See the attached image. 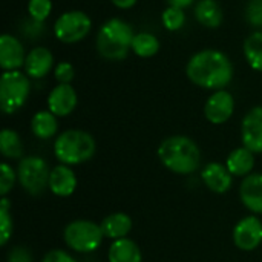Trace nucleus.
<instances>
[{
	"instance_id": "ddd939ff",
	"label": "nucleus",
	"mask_w": 262,
	"mask_h": 262,
	"mask_svg": "<svg viewBox=\"0 0 262 262\" xmlns=\"http://www.w3.org/2000/svg\"><path fill=\"white\" fill-rule=\"evenodd\" d=\"M77 92L71 84L58 83L48 95V111L55 117H68L77 107Z\"/></svg>"
},
{
	"instance_id": "b1692460",
	"label": "nucleus",
	"mask_w": 262,
	"mask_h": 262,
	"mask_svg": "<svg viewBox=\"0 0 262 262\" xmlns=\"http://www.w3.org/2000/svg\"><path fill=\"white\" fill-rule=\"evenodd\" d=\"M0 152L5 158H11V160H17L23 157V144L15 130L3 129L0 132Z\"/></svg>"
},
{
	"instance_id": "c9c22d12",
	"label": "nucleus",
	"mask_w": 262,
	"mask_h": 262,
	"mask_svg": "<svg viewBox=\"0 0 262 262\" xmlns=\"http://www.w3.org/2000/svg\"><path fill=\"white\" fill-rule=\"evenodd\" d=\"M169 6H177V8H187L190 6L195 0H166Z\"/></svg>"
},
{
	"instance_id": "20e7f679",
	"label": "nucleus",
	"mask_w": 262,
	"mask_h": 262,
	"mask_svg": "<svg viewBox=\"0 0 262 262\" xmlns=\"http://www.w3.org/2000/svg\"><path fill=\"white\" fill-rule=\"evenodd\" d=\"M97 144L91 134L81 129L61 132L54 143V154L60 164L77 166L89 161L95 154Z\"/></svg>"
},
{
	"instance_id": "f03ea898",
	"label": "nucleus",
	"mask_w": 262,
	"mask_h": 262,
	"mask_svg": "<svg viewBox=\"0 0 262 262\" xmlns=\"http://www.w3.org/2000/svg\"><path fill=\"white\" fill-rule=\"evenodd\" d=\"M158 158L170 172L178 175H190L200 167L201 152L192 138L173 135L163 140L158 147Z\"/></svg>"
},
{
	"instance_id": "cd10ccee",
	"label": "nucleus",
	"mask_w": 262,
	"mask_h": 262,
	"mask_svg": "<svg viewBox=\"0 0 262 262\" xmlns=\"http://www.w3.org/2000/svg\"><path fill=\"white\" fill-rule=\"evenodd\" d=\"M52 2L51 0H29L28 2V14L29 18L35 21L45 23V20L51 15Z\"/></svg>"
},
{
	"instance_id": "f8f14e48",
	"label": "nucleus",
	"mask_w": 262,
	"mask_h": 262,
	"mask_svg": "<svg viewBox=\"0 0 262 262\" xmlns=\"http://www.w3.org/2000/svg\"><path fill=\"white\" fill-rule=\"evenodd\" d=\"M25 48L21 41L11 35L3 34L0 37V66L3 71H18L26 61Z\"/></svg>"
},
{
	"instance_id": "7ed1b4c3",
	"label": "nucleus",
	"mask_w": 262,
	"mask_h": 262,
	"mask_svg": "<svg viewBox=\"0 0 262 262\" xmlns=\"http://www.w3.org/2000/svg\"><path fill=\"white\" fill-rule=\"evenodd\" d=\"M135 32L129 23L118 17L106 20L97 34V51L104 60L121 61L132 49Z\"/></svg>"
},
{
	"instance_id": "9b49d317",
	"label": "nucleus",
	"mask_w": 262,
	"mask_h": 262,
	"mask_svg": "<svg viewBox=\"0 0 262 262\" xmlns=\"http://www.w3.org/2000/svg\"><path fill=\"white\" fill-rule=\"evenodd\" d=\"M241 140L253 154H262V106L252 107L243 118Z\"/></svg>"
},
{
	"instance_id": "f3484780",
	"label": "nucleus",
	"mask_w": 262,
	"mask_h": 262,
	"mask_svg": "<svg viewBox=\"0 0 262 262\" xmlns=\"http://www.w3.org/2000/svg\"><path fill=\"white\" fill-rule=\"evenodd\" d=\"M77 189V177L71 166L58 164L54 169H51L49 177V190L61 198L71 196Z\"/></svg>"
},
{
	"instance_id": "412c9836",
	"label": "nucleus",
	"mask_w": 262,
	"mask_h": 262,
	"mask_svg": "<svg viewBox=\"0 0 262 262\" xmlns=\"http://www.w3.org/2000/svg\"><path fill=\"white\" fill-rule=\"evenodd\" d=\"M195 18L206 28H218L223 23V8L216 0H198L195 6Z\"/></svg>"
},
{
	"instance_id": "c85d7f7f",
	"label": "nucleus",
	"mask_w": 262,
	"mask_h": 262,
	"mask_svg": "<svg viewBox=\"0 0 262 262\" xmlns=\"http://www.w3.org/2000/svg\"><path fill=\"white\" fill-rule=\"evenodd\" d=\"M15 180H17V173L14 172V169L8 163H2L0 166V195L2 196H6L12 190Z\"/></svg>"
},
{
	"instance_id": "1a4fd4ad",
	"label": "nucleus",
	"mask_w": 262,
	"mask_h": 262,
	"mask_svg": "<svg viewBox=\"0 0 262 262\" xmlns=\"http://www.w3.org/2000/svg\"><path fill=\"white\" fill-rule=\"evenodd\" d=\"M233 243L239 250L252 252L262 243V223L258 216L243 218L233 229Z\"/></svg>"
},
{
	"instance_id": "423d86ee",
	"label": "nucleus",
	"mask_w": 262,
	"mask_h": 262,
	"mask_svg": "<svg viewBox=\"0 0 262 262\" xmlns=\"http://www.w3.org/2000/svg\"><path fill=\"white\" fill-rule=\"evenodd\" d=\"M63 238L71 250L78 253H91L101 246L104 235L101 226L95 224L94 221L77 220L64 227Z\"/></svg>"
},
{
	"instance_id": "f257e3e1",
	"label": "nucleus",
	"mask_w": 262,
	"mask_h": 262,
	"mask_svg": "<svg viewBox=\"0 0 262 262\" xmlns=\"http://www.w3.org/2000/svg\"><path fill=\"white\" fill-rule=\"evenodd\" d=\"M187 78L209 91H221L233 78V64L230 58L218 49H203L193 54L186 66Z\"/></svg>"
},
{
	"instance_id": "9d476101",
	"label": "nucleus",
	"mask_w": 262,
	"mask_h": 262,
	"mask_svg": "<svg viewBox=\"0 0 262 262\" xmlns=\"http://www.w3.org/2000/svg\"><path fill=\"white\" fill-rule=\"evenodd\" d=\"M235 111V98L226 91H215L204 104V115L212 124H223L230 120Z\"/></svg>"
},
{
	"instance_id": "dca6fc26",
	"label": "nucleus",
	"mask_w": 262,
	"mask_h": 262,
	"mask_svg": "<svg viewBox=\"0 0 262 262\" xmlns=\"http://www.w3.org/2000/svg\"><path fill=\"white\" fill-rule=\"evenodd\" d=\"M201 178L204 181V184L209 187V190L215 192V193H226L230 190L232 183H233V175L229 172V169L220 163H209L203 172H201Z\"/></svg>"
},
{
	"instance_id": "f704fd0d",
	"label": "nucleus",
	"mask_w": 262,
	"mask_h": 262,
	"mask_svg": "<svg viewBox=\"0 0 262 262\" xmlns=\"http://www.w3.org/2000/svg\"><path fill=\"white\" fill-rule=\"evenodd\" d=\"M114 6H117L118 9H130L132 6H135V3L138 0H111Z\"/></svg>"
},
{
	"instance_id": "4be33fe9",
	"label": "nucleus",
	"mask_w": 262,
	"mask_h": 262,
	"mask_svg": "<svg viewBox=\"0 0 262 262\" xmlns=\"http://www.w3.org/2000/svg\"><path fill=\"white\" fill-rule=\"evenodd\" d=\"M31 130L40 140L52 138L58 130L57 117L51 111H40L31 120Z\"/></svg>"
},
{
	"instance_id": "6ab92c4d",
	"label": "nucleus",
	"mask_w": 262,
	"mask_h": 262,
	"mask_svg": "<svg viewBox=\"0 0 262 262\" xmlns=\"http://www.w3.org/2000/svg\"><path fill=\"white\" fill-rule=\"evenodd\" d=\"M255 166V154L247 147H238L227 157L226 167L233 177H247L252 173Z\"/></svg>"
},
{
	"instance_id": "0eeeda50",
	"label": "nucleus",
	"mask_w": 262,
	"mask_h": 262,
	"mask_svg": "<svg viewBox=\"0 0 262 262\" xmlns=\"http://www.w3.org/2000/svg\"><path fill=\"white\" fill-rule=\"evenodd\" d=\"M49 177L51 170L43 158L25 157L20 160L17 167V180L29 195H41L49 187Z\"/></svg>"
},
{
	"instance_id": "2f4dec72",
	"label": "nucleus",
	"mask_w": 262,
	"mask_h": 262,
	"mask_svg": "<svg viewBox=\"0 0 262 262\" xmlns=\"http://www.w3.org/2000/svg\"><path fill=\"white\" fill-rule=\"evenodd\" d=\"M6 262H32V255L28 249L17 246L9 250Z\"/></svg>"
},
{
	"instance_id": "aec40b11",
	"label": "nucleus",
	"mask_w": 262,
	"mask_h": 262,
	"mask_svg": "<svg viewBox=\"0 0 262 262\" xmlns=\"http://www.w3.org/2000/svg\"><path fill=\"white\" fill-rule=\"evenodd\" d=\"M107 259L109 262H141L143 256L135 241L129 238H121L112 241L107 252Z\"/></svg>"
},
{
	"instance_id": "6e6552de",
	"label": "nucleus",
	"mask_w": 262,
	"mask_h": 262,
	"mask_svg": "<svg viewBox=\"0 0 262 262\" xmlns=\"http://www.w3.org/2000/svg\"><path fill=\"white\" fill-rule=\"evenodd\" d=\"M92 29L91 17L78 9L63 12L54 23V35L61 43H77Z\"/></svg>"
},
{
	"instance_id": "a211bd4d",
	"label": "nucleus",
	"mask_w": 262,
	"mask_h": 262,
	"mask_svg": "<svg viewBox=\"0 0 262 262\" xmlns=\"http://www.w3.org/2000/svg\"><path fill=\"white\" fill-rule=\"evenodd\" d=\"M101 230L104 238H109L112 241L126 238L129 235V232L132 230V220L129 215L123 213V212H115L107 215L103 221H101Z\"/></svg>"
},
{
	"instance_id": "72a5a7b5",
	"label": "nucleus",
	"mask_w": 262,
	"mask_h": 262,
	"mask_svg": "<svg viewBox=\"0 0 262 262\" xmlns=\"http://www.w3.org/2000/svg\"><path fill=\"white\" fill-rule=\"evenodd\" d=\"M43 23L41 21H35V20H32V18H29V20H26L25 23H23V26H21V31L26 34V35H29V37H40L41 34H43Z\"/></svg>"
},
{
	"instance_id": "5701e85b",
	"label": "nucleus",
	"mask_w": 262,
	"mask_h": 262,
	"mask_svg": "<svg viewBox=\"0 0 262 262\" xmlns=\"http://www.w3.org/2000/svg\"><path fill=\"white\" fill-rule=\"evenodd\" d=\"M244 55L252 69L262 72V31L252 32L244 40Z\"/></svg>"
},
{
	"instance_id": "a878e982",
	"label": "nucleus",
	"mask_w": 262,
	"mask_h": 262,
	"mask_svg": "<svg viewBox=\"0 0 262 262\" xmlns=\"http://www.w3.org/2000/svg\"><path fill=\"white\" fill-rule=\"evenodd\" d=\"M161 21L167 31H180L186 23V12L183 8L167 6L161 14Z\"/></svg>"
},
{
	"instance_id": "39448f33",
	"label": "nucleus",
	"mask_w": 262,
	"mask_h": 262,
	"mask_svg": "<svg viewBox=\"0 0 262 262\" xmlns=\"http://www.w3.org/2000/svg\"><path fill=\"white\" fill-rule=\"evenodd\" d=\"M31 92L29 77L21 71H5L0 77V107L11 115L23 107Z\"/></svg>"
},
{
	"instance_id": "2eb2a0df",
	"label": "nucleus",
	"mask_w": 262,
	"mask_h": 262,
	"mask_svg": "<svg viewBox=\"0 0 262 262\" xmlns=\"http://www.w3.org/2000/svg\"><path fill=\"white\" fill-rule=\"evenodd\" d=\"M239 196L250 212L262 215V173H250L244 177L239 186Z\"/></svg>"
},
{
	"instance_id": "4468645a",
	"label": "nucleus",
	"mask_w": 262,
	"mask_h": 262,
	"mask_svg": "<svg viewBox=\"0 0 262 262\" xmlns=\"http://www.w3.org/2000/svg\"><path fill=\"white\" fill-rule=\"evenodd\" d=\"M52 66H54L52 52L48 48L37 46V48H32L26 55L25 72H26L28 77L40 80V78L46 77L51 72Z\"/></svg>"
},
{
	"instance_id": "7c9ffc66",
	"label": "nucleus",
	"mask_w": 262,
	"mask_h": 262,
	"mask_svg": "<svg viewBox=\"0 0 262 262\" xmlns=\"http://www.w3.org/2000/svg\"><path fill=\"white\" fill-rule=\"evenodd\" d=\"M54 77L61 84H71L75 77V69L69 61H60L54 69Z\"/></svg>"
},
{
	"instance_id": "473e14b6",
	"label": "nucleus",
	"mask_w": 262,
	"mask_h": 262,
	"mask_svg": "<svg viewBox=\"0 0 262 262\" xmlns=\"http://www.w3.org/2000/svg\"><path fill=\"white\" fill-rule=\"evenodd\" d=\"M41 262H78L74 256H71L68 252L60 250V249H54L51 252H48L43 258Z\"/></svg>"
},
{
	"instance_id": "bb28decb",
	"label": "nucleus",
	"mask_w": 262,
	"mask_h": 262,
	"mask_svg": "<svg viewBox=\"0 0 262 262\" xmlns=\"http://www.w3.org/2000/svg\"><path fill=\"white\" fill-rule=\"evenodd\" d=\"M9 200L2 196L0 201V246L5 247L12 235V218L9 215Z\"/></svg>"
},
{
	"instance_id": "c756f323",
	"label": "nucleus",
	"mask_w": 262,
	"mask_h": 262,
	"mask_svg": "<svg viewBox=\"0 0 262 262\" xmlns=\"http://www.w3.org/2000/svg\"><path fill=\"white\" fill-rule=\"evenodd\" d=\"M246 18L252 26L262 29V0H249L246 6Z\"/></svg>"
},
{
	"instance_id": "393cba45",
	"label": "nucleus",
	"mask_w": 262,
	"mask_h": 262,
	"mask_svg": "<svg viewBox=\"0 0 262 262\" xmlns=\"http://www.w3.org/2000/svg\"><path fill=\"white\" fill-rule=\"evenodd\" d=\"M132 51L141 58L154 57L160 51V40L157 35H154L150 32H138L134 37Z\"/></svg>"
}]
</instances>
